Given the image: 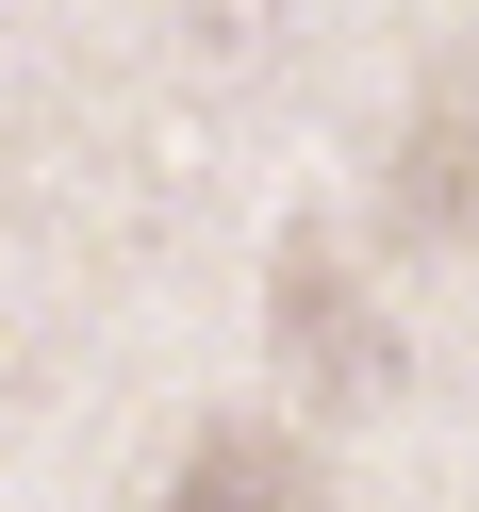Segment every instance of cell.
Listing matches in <instances>:
<instances>
[{
  "label": "cell",
  "mask_w": 479,
  "mask_h": 512,
  "mask_svg": "<svg viewBox=\"0 0 479 512\" xmlns=\"http://www.w3.org/2000/svg\"><path fill=\"white\" fill-rule=\"evenodd\" d=\"M265 347H281V380H298V413H364L380 380H397V331L364 314V281H347L331 232H281V265H265Z\"/></svg>",
  "instance_id": "obj_1"
},
{
  "label": "cell",
  "mask_w": 479,
  "mask_h": 512,
  "mask_svg": "<svg viewBox=\"0 0 479 512\" xmlns=\"http://www.w3.org/2000/svg\"><path fill=\"white\" fill-rule=\"evenodd\" d=\"M380 232L397 248H479V83L446 67L397 116V166H380Z\"/></svg>",
  "instance_id": "obj_2"
},
{
  "label": "cell",
  "mask_w": 479,
  "mask_h": 512,
  "mask_svg": "<svg viewBox=\"0 0 479 512\" xmlns=\"http://www.w3.org/2000/svg\"><path fill=\"white\" fill-rule=\"evenodd\" d=\"M149 512H314V446H298V430H265V413H215Z\"/></svg>",
  "instance_id": "obj_3"
}]
</instances>
